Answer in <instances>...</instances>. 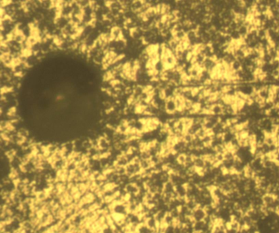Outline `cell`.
Masks as SVG:
<instances>
[{"instance_id": "obj_4", "label": "cell", "mask_w": 279, "mask_h": 233, "mask_svg": "<svg viewBox=\"0 0 279 233\" xmlns=\"http://www.w3.org/2000/svg\"><path fill=\"white\" fill-rule=\"evenodd\" d=\"M111 34H112V37L113 40L117 41L119 40V39H122V29L119 28V27H116V26L112 27Z\"/></svg>"}, {"instance_id": "obj_9", "label": "cell", "mask_w": 279, "mask_h": 233, "mask_svg": "<svg viewBox=\"0 0 279 233\" xmlns=\"http://www.w3.org/2000/svg\"><path fill=\"white\" fill-rule=\"evenodd\" d=\"M0 52H1V54H10L11 49L7 45H6L5 43H1L0 44Z\"/></svg>"}, {"instance_id": "obj_2", "label": "cell", "mask_w": 279, "mask_h": 233, "mask_svg": "<svg viewBox=\"0 0 279 233\" xmlns=\"http://www.w3.org/2000/svg\"><path fill=\"white\" fill-rule=\"evenodd\" d=\"M165 111L169 114L173 115L174 113L177 111V107L175 105V101H174V98H169L166 100L165 102Z\"/></svg>"}, {"instance_id": "obj_14", "label": "cell", "mask_w": 279, "mask_h": 233, "mask_svg": "<svg viewBox=\"0 0 279 233\" xmlns=\"http://www.w3.org/2000/svg\"><path fill=\"white\" fill-rule=\"evenodd\" d=\"M271 75L274 76V77L275 78V79H278V78H279V69H278V70H274V71H272Z\"/></svg>"}, {"instance_id": "obj_3", "label": "cell", "mask_w": 279, "mask_h": 233, "mask_svg": "<svg viewBox=\"0 0 279 233\" xmlns=\"http://www.w3.org/2000/svg\"><path fill=\"white\" fill-rule=\"evenodd\" d=\"M210 114L218 117L222 115L223 114V106H221L219 104H214V105H213L211 107V109H210Z\"/></svg>"}, {"instance_id": "obj_7", "label": "cell", "mask_w": 279, "mask_h": 233, "mask_svg": "<svg viewBox=\"0 0 279 233\" xmlns=\"http://www.w3.org/2000/svg\"><path fill=\"white\" fill-rule=\"evenodd\" d=\"M237 31H238V33L240 34V35L242 36V39L246 38V36L247 35L249 34L248 28H247L246 25H242V26H240L238 29H237Z\"/></svg>"}, {"instance_id": "obj_10", "label": "cell", "mask_w": 279, "mask_h": 233, "mask_svg": "<svg viewBox=\"0 0 279 233\" xmlns=\"http://www.w3.org/2000/svg\"><path fill=\"white\" fill-rule=\"evenodd\" d=\"M25 39H26L25 36L21 32H18V34L16 35V37L14 38V39H13V40H15L16 43H23Z\"/></svg>"}, {"instance_id": "obj_11", "label": "cell", "mask_w": 279, "mask_h": 233, "mask_svg": "<svg viewBox=\"0 0 279 233\" xmlns=\"http://www.w3.org/2000/svg\"><path fill=\"white\" fill-rule=\"evenodd\" d=\"M77 4L80 6L81 8H84L90 5L91 1H88V0H80V1H76Z\"/></svg>"}, {"instance_id": "obj_13", "label": "cell", "mask_w": 279, "mask_h": 233, "mask_svg": "<svg viewBox=\"0 0 279 233\" xmlns=\"http://www.w3.org/2000/svg\"><path fill=\"white\" fill-rule=\"evenodd\" d=\"M271 65L273 66L274 70H278L279 69V58H277V59H274L272 61Z\"/></svg>"}, {"instance_id": "obj_5", "label": "cell", "mask_w": 279, "mask_h": 233, "mask_svg": "<svg viewBox=\"0 0 279 233\" xmlns=\"http://www.w3.org/2000/svg\"><path fill=\"white\" fill-rule=\"evenodd\" d=\"M144 4V1H141V0H136L133 1L132 6H131V10L134 12H138L141 8L142 7V6Z\"/></svg>"}, {"instance_id": "obj_12", "label": "cell", "mask_w": 279, "mask_h": 233, "mask_svg": "<svg viewBox=\"0 0 279 233\" xmlns=\"http://www.w3.org/2000/svg\"><path fill=\"white\" fill-rule=\"evenodd\" d=\"M178 161L179 164H185L186 162H187V156L186 155H183V154H181L178 156Z\"/></svg>"}, {"instance_id": "obj_6", "label": "cell", "mask_w": 279, "mask_h": 233, "mask_svg": "<svg viewBox=\"0 0 279 233\" xmlns=\"http://www.w3.org/2000/svg\"><path fill=\"white\" fill-rule=\"evenodd\" d=\"M231 68L232 70L234 71V72H237V71H242V63L241 61H239L238 60H235V61L232 63V66H231Z\"/></svg>"}, {"instance_id": "obj_8", "label": "cell", "mask_w": 279, "mask_h": 233, "mask_svg": "<svg viewBox=\"0 0 279 233\" xmlns=\"http://www.w3.org/2000/svg\"><path fill=\"white\" fill-rule=\"evenodd\" d=\"M174 38L178 41H182L187 38V34L184 31H179L174 34Z\"/></svg>"}, {"instance_id": "obj_1", "label": "cell", "mask_w": 279, "mask_h": 233, "mask_svg": "<svg viewBox=\"0 0 279 233\" xmlns=\"http://www.w3.org/2000/svg\"><path fill=\"white\" fill-rule=\"evenodd\" d=\"M207 217L206 212L205 209L202 207H198L193 212V218L195 222H200V221H205V219Z\"/></svg>"}]
</instances>
